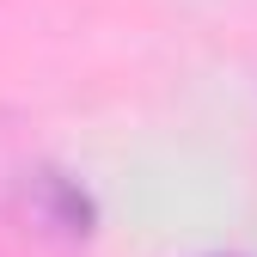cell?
Wrapping results in <instances>:
<instances>
[{
  "label": "cell",
  "mask_w": 257,
  "mask_h": 257,
  "mask_svg": "<svg viewBox=\"0 0 257 257\" xmlns=\"http://www.w3.org/2000/svg\"><path fill=\"white\" fill-rule=\"evenodd\" d=\"M214 257H227V251H214Z\"/></svg>",
  "instance_id": "7a4b0ae2"
},
{
  "label": "cell",
  "mask_w": 257,
  "mask_h": 257,
  "mask_svg": "<svg viewBox=\"0 0 257 257\" xmlns=\"http://www.w3.org/2000/svg\"><path fill=\"white\" fill-rule=\"evenodd\" d=\"M25 202H31V220L61 239V245H86L92 233H98V202H92V190L68 172H55V166H37L25 178Z\"/></svg>",
  "instance_id": "6da1fadb"
}]
</instances>
